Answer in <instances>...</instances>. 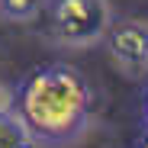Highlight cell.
<instances>
[{"label":"cell","mask_w":148,"mask_h":148,"mask_svg":"<svg viewBox=\"0 0 148 148\" xmlns=\"http://www.w3.org/2000/svg\"><path fill=\"white\" fill-rule=\"evenodd\" d=\"M16 113L42 148H64L90 129L93 90L74 64L52 61L16 87Z\"/></svg>","instance_id":"cell-1"},{"label":"cell","mask_w":148,"mask_h":148,"mask_svg":"<svg viewBox=\"0 0 148 148\" xmlns=\"http://www.w3.org/2000/svg\"><path fill=\"white\" fill-rule=\"evenodd\" d=\"M42 10V0H0V13L13 23H29Z\"/></svg>","instance_id":"cell-5"},{"label":"cell","mask_w":148,"mask_h":148,"mask_svg":"<svg viewBox=\"0 0 148 148\" xmlns=\"http://www.w3.org/2000/svg\"><path fill=\"white\" fill-rule=\"evenodd\" d=\"M138 148H148V126H145V132H142V138H138Z\"/></svg>","instance_id":"cell-8"},{"label":"cell","mask_w":148,"mask_h":148,"mask_svg":"<svg viewBox=\"0 0 148 148\" xmlns=\"http://www.w3.org/2000/svg\"><path fill=\"white\" fill-rule=\"evenodd\" d=\"M142 119H145V126H148V87H145V97H142Z\"/></svg>","instance_id":"cell-7"},{"label":"cell","mask_w":148,"mask_h":148,"mask_svg":"<svg viewBox=\"0 0 148 148\" xmlns=\"http://www.w3.org/2000/svg\"><path fill=\"white\" fill-rule=\"evenodd\" d=\"M0 148H42V145L23 122V116L13 110V113H0Z\"/></svg>","instance_id":"cell-4"},{"label":"cell","mask_w":148,"mask_h":148,"mask_svg":"<svg viewBox=\"0 0 148 148\" xmlns=\"http://www.w3.org/2000/svg\"><path fill=\"white\" fill-rule=\"evenodd\" d=\"M113 26L110 0H55L52 3V36L68 48H90L106 39Z\"/></svg>","instance_id":"cell-2"},{"label":"cell","mask_w":148,"mask_h":148,"mask_svg":"<svg viewBox=\"0 0 148 148\" xmlns=\"http://www.w3.org/2000/svg\"><path fill=\"white\" fill-rule=\"evenodd\" d=\"M13 110H16V90L0 81V113H13Z\"/></svg>","instance_id":"cell-6"},{"label":"cell","mask_w":148,"mask_h":148,"mask_svg":"<svg viewBox=\"0 0 148 148\" xmlns=\"http://www.w3.org/2000/svg\"><path fill=\"white\" fill-rule=\"evenodd\" d=\"M106 55L110 61L138 81L148 74V19H119L106 32Z\"/></svg>","instance_id":"cell-3"}]
</instances>
